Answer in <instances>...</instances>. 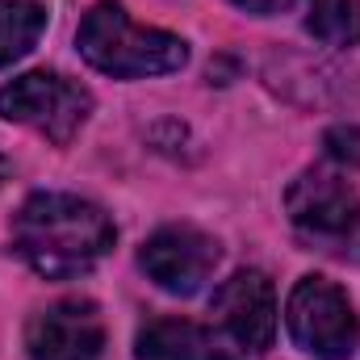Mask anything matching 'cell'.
Listing matches in <instances>:
<instances>
[{"instance_id": "6da1fadb", "label": "cell", "mask_w": 360, "mask_h": 360, "mask_svg": "<svg viewBox=\"0 0 360 360\" xmlns=\"http://www.w3.org/2000/svg\"><path fill=\"white\" fill-rule=\"evenodd\" d=\"M117 231L101 205L72 193H34L13 218V243L21 260L46 281H72L92 272L113 248Z\"/></svg>"}, {"instance_id": "7a4b0ae2", "label": "cell", "mask_w": 360, "mask_h": 360, "mask_svg": "<svg viewBox=\"0 0 360 360\" xmlns=\"http://www.w3.org/2000/svg\"><path fill=\"white\" fill-rule=\"evenodd\" d=\"M76 46H80L89 68L113 76V80L168 76V72H180L184 59H188V46L176 34L134 25L130 13L122 4H113V0H101L84 13Z\"/></svg>"}, {"instance_id": "3957f363", "label": "cell", "mask_w": 360, "mask_h": 360, "mask_svg": "<svg viewBox=\"0 0 360 360\" xmlns=\"http://www.w3.org/2000/svg\"><path fill=\"white\" fill-rule=\"evenodd\" d=\"M210 352L214 360H264L276 335V293L256 269L235 272L210 302Z\"/></svg>"}, {"instance_id": "277c9868", "label": "cell", "mask_w": 360, "mask_h": 360, "mask_svg": "<svg viewBox=\"0 0 360 360\" xmlns=\"http://www.w3.org/2000/svg\"><path fill=\"white\" fill-rule=\"evenodd\" d=\"M289 335L314 360H348L356 352L360 323L348 293L327 276H302L285 306Z\"/></svg>"}, {"instance_id": "5b68a950", "label": "cell", "mask_w": 360, "mask_h": 360, "mask_svg": "<svg viewBox=\"0 0 360 360\" xmlns=\"http://www.w3.org/2000/svg\"><path fill=\"white\" fill-rule=\"evenodd\" d=\"M92 113L89 89L59 72H25L0 89V117L38 130L51 143H72Z\"/></svg>"}, {"instance_id": "8992f818", "label": "cell", "mask_w": 360, "mask_h": 360, "mask_svg": "<svg viewBox=\"0 0 360 360\" xmlns=\"http://www.w3.org/2000/svg\"><path fill=\"white\" fill-rule=\"evenodd\" d=\"M285 210H289V222H293L306 239L327 243V248H344V243L360 231L356 188L344 176L327 172V168L302 172V176L293 180L289 193H285Z\"/></svg>"}, {"instance_id": "52a82bcc", "label": "cell", "mask_w": 360, "mask_h": 360, "mask_svg": "<svg viewBox=\"0 0 360 360\" xmlns=\"http://www.w3.org/2000/svg\"><path fill=\"white\" fill-rule=\"evenodd\" d=\"M30 360H101L105 352V323L89 297H63L38 310L25 327Z\"/></svg>"}, {"instance_id": "ba28073f", "label": "cell", "mask_w": 360, "mask_h": 360, "mask_svg": "<svg viewBox=\"0 0 360 360\" xmlns=\"http://www.w3.org/2000/svg\"><path fill=\"white\" fill-rule=\"evenodd\" d=\"M139 264L160 289H168L176 297H188L214 276L218 243L197 226H164L143 243Z\"/></svg>"}, {"instance_id": "9c48e42d", "label": "cell", "mask_w": 360, "mask_h": 360, "mask_svg": "<svg viewBox=\"0 0 360 360\" xmlns=\"http://www.w3.org/2000/svg\"><path fill=\"white\" fill-rule=\"evenodd\" d=\"M139 360H214L205 327L188 319H155L139 331Z\"/></svg>"}, {"instance_id": "30bf717a", "label": "cell", "mask_w": 360, "mask_h": 360, "mask_svg": "<svg viewBox=\"0 0 360 360\" xmlns=\"http://www.w3.org/2000/svg\"><path fill=\"white\" fill-rule=\"evenodd\" d=\"M46 30L42 0H0V68L25 59Z\"/></svg>"}, {"instance_id": "8fae6325", "label": "cell", "mask_w": 360, "mask_h": 360, "mask_svg": "<svg viewBox=\"0 0 360 360\" xmlns=\"http://www.w3.org/2000/svg\"><path fill=\"white\" fill-rule=\"evenodd\" d=\"M306 30L323 46H356L360 42V4L356 0H314Z\"/></svg>"}, {"instance_id": "7c38bea8", "label": "cell", "mask_w": 360, "mask_h": 360, "mask_svg": "<svg viewBox=\"0 0 360 360\" xmlns=\"http://www.w3.org/2000/svg\"><path fill=\"white\" fill-rule=\"evenodd\" d=\"M327 151L344 164H360V126H335L327 130Z\"/></svg>"}, {"instance_id": "4fadbf2b", "label": "cell", "mask_w": 360, "mask_h": 360, "mask_svg": "<svg viewBox=\"0 0 360 360\" xmlns=\"http://www.w3.org/2000/svg\"><path fill=\"white\" fill-rule=\"evenodd\" d=\"M231 4H239L243 13H256V17H272V13H285V8H293L297 0H231Z\"/></svg>"}]
</instances>
